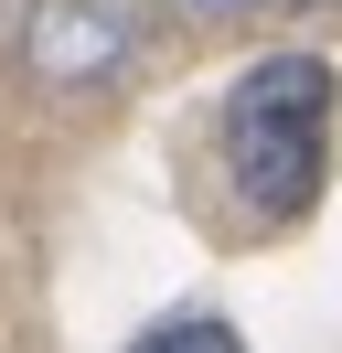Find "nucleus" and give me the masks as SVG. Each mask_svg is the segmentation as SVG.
<instances>
[{
	"label": "nucleus",
	"instance_id": "obj_1",
	"mask_svg": "<svg viewBox=\"0 0 342 353\" xmlns=\"http://www.w3.org/2000/svg\"><path fill=\"white\" fill-rule=\"evenodd\" d=\"M321 172H332V65L321 54H268L246 86L225 97V182L256 214H310Z\"/></svg>",
	"mask_w": 342,
	"mask_h": 353
},
{
	"label": "nucleus",
	"instance_id": "obj_2",
	"mask_svg": "<svg viewBox=\"0 0 342 353\" xmlns=\"http://www.w3.org/2000/svg\"><path fill=\"white\" fill-rule=\"evenodd\" d=\"M118 43H128L118 0H43V22H32L43 75H97V65H118Z\"/></svg>",
	"mask_w": 342,
	"mask_h": 353
},
{
	"label": "nucleus",
	"instance_id": "obj_3",
	"mask_svg": "<svg viewBox=\"0 0 342 353\" xmlns=\"http://www.w3.org/2000/svg\"><path fill=\"white\" fill-rule=\"evenodd\" d=\"M128 353H246V343H235V332L214 321V310H161V321H150Z\"/></svg>",
	"mask_w": 342,
	"mask_h": 353
},
{
	"label": "nucleus",
	"instance_id": "obj_4",
	"mask_svg": "<svg viewBox=\"0 0 342 353\" xmlns=\"http://www.w3.org/2000/svg\"><path fill=\"white\" fill-rule=\"evenodd\" d=\"M182 11H256V0H182Z\"/></svg>",
	"mask_w": 342,
	"mask_h": 353
}]
</instances>
